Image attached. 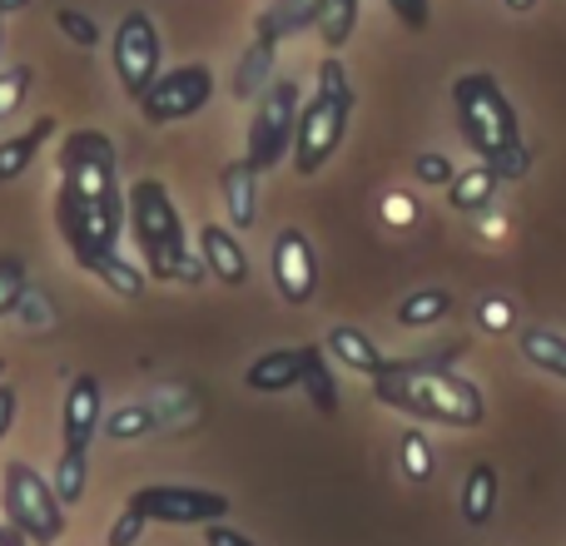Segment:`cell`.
<instances>
[{"label":"cell","mask_w":566,"mask_h":546,"mask_svg":"<svg viewBox=\"0 0 566 546\" xmlns=\"http://www.w3.org/2000/svg\"><path fill=\"white\" fill-rule=\"evenodd\" d=\"M452 115H458L462 139L482 165L497 169V179H527L532 175V149L522 145V125L512 99L488 70H472L452 85Z\"/></svg>","instance_id":"6da1fadb"},{"label":"cell","mask_w":566,"mask_h":546,"mask_svg":"<svg viewBox=\"0 0 566 546\" xmlns=\"http://www.w3.org/2000/svg\"><path fill=\"white\" fill-rule=\"evenodd\" d=\"M60 199H70L95 224V234L119 249L125 189H119L115 145H109L105 129H75V135H65V145H60Z\"/></svg>","instance_id":"7a4b0ae2"},{"label":"cell","mask_w":566,"mask_h":546,"mask_svg":"<svg viewBox=\"0 0 566 546\" xmlns=\"http://www.w3.org/2000/svg\"><path fill=\"white\" fill-rule=\"evenodd\" d=\"M378 402H388L392 412H408L418 422H442V428H478L488 418L482 388L448 368H428V363H402L392 358L388 372L373 378Z\"/></svg>","instance_id":"3957f363"},{"label":"cell","mask_w":566,"mask_h":546,"mask_svg":"<svg viewBox=\"0 0 566 546\" xmlns=\"http://www.w3.org/2000/svg\"><path fill=\"white\" fill-rule=\"evenodd\" d=\"M129 209V234H135L139 254H145L149 279L159 283H205V259L189 249L185 219H179L175 199L159 179H135L125 195Z\"/></svg>","instance_id":"277c9868"},{"label":"cell","mask_w":566,"mask_h":546,"mask_svg":"<svg viewBox=\"0 0 566 546\" xmlns=\"http://www.w3.org/2000/svg\"><path fill=\"white\" fill-rule=\"evenodd\" d=\"M348 115H353L348 70H343V60L328 55L318 65V90H313V99L303 105L298 135H293V155H289L303 179H313L333 155H338L343 135H348Z\"/></svg>","instance_id":"5b68a950"},{"label":"cell","mask_w":566,"mask_h":546,"mask_svg":"<svg viewBox=\"0 0 566 546\" xmlns=\"http://www.w3.org/2000/svg\"><path fill=\"white\" fill-rule=\"evenodd\" d=\"M0 507H6L10 527L25 532V542L55 546L60 537H65V502L55 497V487H50L30 462H6V477H0Z\"/></svg>","instance_id":"8992f818"},{"label":"cell","mask_w":566,"mask_h":546,"mask_svg":"<svg viewBox=\"0 0 566 546\" xmlns=\"http://www.w3.org/2000/svg\"><path fill=\"white\" fill-rule=\"evenodd\" d=\"M298 115H303V90L293 85L289 75H274L269 90L254 99V125H249V139H244V159L269 175L279 169L283 159L293 155V135H298Z\"/></svg>","instance_id":"52a82bcc"},{"label":"cell","mask_w":566,"mask_h":546,"mask_svg":"<svg viewBox=\"0 0 566 546\" xmlns=\"http://www.w3.org/2000/svg\"><path fill=\"white\" fill-rule=\"evenodd\" d=\"M55 224H60V234H65L75 264L85 269V273H95L99 283H109L119 298H139V293H145V279H139V269L125 264V259H119V249L105 244V239L95 234V224H90V219L80 214L70 199H60V195H55Z\"/></svg>","instance_id":"ba28073f"},{"label":"cell","mask_w":566,"mask_h":546,"mask_svg":"<svg viewBox=\"0 0 566 546\" xmlns=\"http://www.w3.org/2000/svg\"><path fill=\"white\" fill-rule=\"evenodd\" d=\"M129 507L145 522H165V527H209V522L229 517V497L209 487H189V482H155L129 497Z\"/></svg>","instance_id":"9c48e42d"},{"label":"cell","mask_w":566,"mask_h":546,"mask_svg":"<svg viewBox=\"0 0 566 546\" xmlns=\"http://www.w3.org/2000/svg\"><path fill=\"white\" fill-rule=\"evenodd\" d=\"M214 99V70L209 65H179V70H165L145 95L135 99L145 125H179V119H195L199 109Z\"/></svg>","instance_id":"30bf717a"},{"label":"cell","mask_w":566,"mask_h":546,"mask_svg":"<svg viewBox=\"0 0 566 546\" xmlns=\"http://www.w3.org/2000/svg\"><path fill=\"white\" fill-rule=\"evenodd\" d=\"M109 55H115V75H119V85H125V95L139 99L159 80V30H155V20H149L145 10H129L115 30Z\"/></svg>","instance_id":"8fae6325"},{"label":"cell","mask_w":566,"mask_h":546,"mask_svg":"<svg viewBox=\"0 0 566 546\" xmlns=\"http://www.w3.org/2000/svg\"><path fill=\"white\" fill-rule=\"evenodd\" d=\"M269 269H274V288L283 303H308L313 288H318V259H313V244L303 229H279L274 239V259H269Z\"/></svg>","instance_id":"7c38bea8"},{"label":"cell","mask_w":566,"mask_h":546,"mask_svg":"<svg viewBox=\"0 0 566 546\" xmlns=\"http://www.w3.org/2000/svg\"><path fill=\"white\" fill-rule=\"evenodd\" d=\"M105 422V392L95 372H75L65 388V448H90Z\"/></svg>","instance_id":"4fadbf2b"},{"label":"cell","mask_w":566,"mask_h":546,"mask_svg":"<svg viewBox=\"0 0 566 546\" xmlns=\"http://www.w3.org/2000/svg\"><path fill=\"white\" fill-rule=\"evenodd\" d=\"M199 259H205V269L214 273L224 288H244L249 283V254H244L234 229H224V224L199 229Z\"/></svg>","instance_id":"5bb4252c"},{"label":"cell","mask_w":566,"mask_h":546,"mask_svg":"<svg viewBox=\"0 0 566 546\" xmlns=\"http://www.w3.org/2000/svg\"><path fill=\"white\" fill-rule=\"evenodd\" d=\"M323 348H328L333 363H343V368L363 372V378H378V372H388V363H392V358H382L378 343H373L363 328H353V323H338V328H328Z\"/></svg>","instance_id":"9a60e30c"},{"label":"cell","mask_w":566,"mask_h":546,"mask_svg":"<svg viewBox=\"0 0 566 546\" xmlns=\"http://www.w3.org/2000/svg\"><path fill=\"white\" fill-rule=\"evenodd\" d=\"M219 189H224L229 224L254 229V219H259V169L249 165V159H234V165H224V175H219Z\"/></svg>","instance_id":"2e32d148"},{"label":"cell","mask_w":566,"mask_h":546,"mask_svg":"<svg viewBox=\"0 0 566 546\" xmlns=\"http://www.w3.org/2000/svg\"><path fill=\"white\" fill-rule=\"evenodd\" d=\"M298 378H303V353L298 348H274L259 363H249L244 388L249 392H289V388H298Z\"/></svg>","instance_id":"e0dca14e"},{"label":"cell","mask_w":566,"mask_h":546,"mask_svg":"<svg viewBox=\"0 0 566 546\" xmlns=\"http://www.w3.org/2000/svg\"><path fill=\"white\" fill-rule=\"evenodd\" d=\"M274 60H279L274 55V40H254V45L244 50V60L234 65V85H229L239 105H244V99L254 105V99L269 90V80H274Z\"/></svg>","instance_id":"ac0fdd59"},{"label":"cell","mask_w":566,"mask_h":546,"mask_svg":"<svg viewBox=\"0 0 566 546\" xmlns=\"http://www.w3.org/2000/svg\"><path fill=\"white\" fill-rule=\"evenodd\" d=\"M55 135V119L40 115L30 129H20V135H6V145H0V185L6 179H20L30 165H35V149L45 145V139Z\"/></svg>","instance_id":"d6986e66"},{"label":"cell","mask_w":566,"mask_h":546,"mask_svg":"<svg viewBox=\"0 0 566 546\" xmlns=\"http://www.w3.org/2000/svg\"><path fill=\"white\" fill-rule=\"evenodd\" d=\"M497 185H502V179H497V169H492V165H472V169H462V175H452L448 204L462 209V214H478V209L492 204Z\"/></svg>","instance_id":"ffe728a7"},{"label":"cell","mask_w":566,"mask_h":546,"mask_svg":"<svg viewBox=\"0 0 566 546\" xmlns=\"http://www.w3.org/2000/svg\"><path fill=\"white\" fill-rule=\"evenodd\" d=\"M492 512H497V468L478 462L462 482V517H468V527H488Z\"/></svg>","instance_id":"44dd1931"},{"label":"cell","mask_w":566,"mask_h":546,"mask_svg":"<svg viewBox=\"0 0 566 546\" xmlns=\"http://www.w3.org/2000/svg\"><path fill=\"white\" fill-rule=\"evenodd\" d=\"M303 392H308V402L323 412V418H333L338 412V382H333V372H328V363H323V348L318 343H303Z\"/></svg>","instance_id":"7402d4cb"},{"label":"cell","mask_w":566,"mask_h":546,"mask_svg":"<svg viewBox=\"0 0 566 546\" xmlns=\"http://www.w3.org/2000/svg\"><path fill=\"white\" fill-rule=\"evenodd\" d=\"M50 487L65 507H80L85 502V487H90V448H60V462L50 472Z\"/></svg>","instance_id":"603a6c76"},{"label":"cell","mask_w":566,"mask_h":546,"mask_svg":"<svg viewBox=\"0 0 566 546\" xmlns=\"http://www.w3.org/2000/svg\"><path fill=\"white\" fill-rule=\"evenodd\" d=\"M318 20V0H274V6L259 15V40H274L279 35H293V30L313 25Z\"/></svg>","instance_id":"cb8c5ba5"},{"label":"cell","mask_w":566,"mask_h":546,"mask_svg":"<svg viewBox=\"0 0 566 546\" xmlns=\"http://www.w3.org/2000/svg\"><path fill=\"white\" fill-rule=\"evenodd\" d=\"M517 343H522V358L537 363L542 372H552V378L566 382V338H562V333L537 328V323H532V328H522Z\"/></svg>","instance_id":"d4e9b609"},{"label":"cell","mask_w":566,"mask_h":546,"mask_svg":"<svg viewBox=\"0 0 566 546\" xmlns=\"http://www.w3.org/2000/svg\"><path fill=\"white\" fill-rule=\"evenodd\" d=\"M318 35H323V50H343L358 30V0H318Z\"/></svg>","instance_id":"484cf974"},{"label":"cell","mask_w":566,"mask_h":546,"mask_svg":"<svg viewBox=\"0 0 566 546\" xmlns=\"http://www.w3.org/2000/svg\"><path fill=\"white\" fill-rule=\"evenodd\" d=\"M452 308V293L448 288H412L408 298L398 303V323L402 328H428V323H442Z\"/></svg>","instance_id":"4316f807"},{"label":"cell","mask_w":566,"mask_h":546,"mask_svg":"<svg viewBox=\"0 0 566 546\" xmlns=\"http://www.w3.org/2000/svg\"><path fill=\"white\" fill-rule=\"evenodd\" d=\"M155 408H145V402H125V408H115L105 422H99V432H105L109 442H139L155 432Z\"/></svg>","instance_id":"83f0119b"},{"label":"cell","mask_w":566,"mask_h":546,"mask_svg":"<svg viewBox=\"0 0 566 546\" xmlns=\"http://www.w3.org/2000/svg\"><path fill=\"white\" fill-rule=\"evenodd\" d=\"M30 80H35V70H30V65H10V70H0V119H10L20 105H25Z\"/></svg>","instance_id":"f1b7e54d"},{"label":"cell","mask_w":566,"mask_h":546,"mask_svg":"<svg viewBox=\"0 0 566 546\" xmlns=\"http://www.w3.org/2000/svg\"><path fill=\"white\" fill-rule=\"evenodd\" d=\"M25 298V259L20 254H0V318Z\"/></svg>","instance_id":"f546056e"},{"label":"cell","mask_w":566,"mask_h":546,"mask_svg":"<svg viewBox=\"0 0 566 546\" xmlns=\"http://www.w3.org/2000/svg\"><path fill=\"white\" fill-rule=\"evenodd\" d=\"M55 25H60V35H65L70 45H80V50H95V45H99V25H95L90 15H80V10L60 6V10H55Z\"/></svg>","instance_id":"4dcf8cb0"},{"label":"cell","mask_w":566,"mask_h":546,"mask_svg":"<svg viewBox=\"0 0 566 546\" xmlns=\"http://www.w3.org/2000/svg\"><path fill=\"white\" fill-rule=\"evenodd\" d=\"M412 175H418L422 185L442 189V185H452V175H458V169H452L448 155H418V159H412Z\"/></svg>","instance_id":"1f68e13d"},{"label":"cell","mask_w":566,"mask_h":546,"mask_svg":"<svg viewBox=\"0 0 566 546\" xmlns=\"http://www.w3.org/2000/svg\"><path fill=\"white\" fill-rule=\"evenodd\" d=\"M388 6L402 20V30H428V15H432L428 0H388Z\"/></svg>","instance_id":"d6a6232c"},{"label":"cell","mask_w":566,"mask_h":546,"mask_svg":"<svg viewBox=\"0 0 566 546\" xmlns=\"http://www.w3.org/2000/svg\"><path fill=\"white\" fill-rule=\"evenodd\" d=\"M139 532H145V517H139L135 507H125V517L109 527V546H135L139 542Z\"/></svg>","instance_id":"836d02e7"},{"label":"cell","mask_w":566,"mask_h":546,"mask_svg":"<svg viewBox=\"0 0 566 546\" xmlns=\"http://www.w3.org/2000/svg\"><path fill=\"white\" fill-rule=\"evenodd\" d=\"M15 412H20V398L10 382H0V442L10 438V428H15Z\"/></svg>","instance_id":"e575fe53"},{"label":"cell","mask_w":566,"mask_h":546,"mask_svg":"<svg viewBox=\"0 0 566 546\" xmlns=\"http://www.w3.org/2000/svg\"><path fill=\"white\" fill-rule=\"evenodd\" d=\"M205 542H209V546H254V542L244 537V532L224 527V522H209V527H205Z\"/></svg>","instance_id":"d590c367"},{"label":"cell","mask_w":566,"mask_h":546,"mask_svg":"<svg viewBox=\"0 0 566 546\" xmlns=\"http://www.w3.org/2000/svg\"><path fill=\"white\" fill-rule=\"evenodd\" d=\"M402 452H408V472H412V477H428V442H422V438H402Z\"/></svg>","instance_id":"8d00e7d4"},{"label":"cell","mask_w":566,"mask_h":546,"mask_svg":"<svg viewBox=\"0 0 566 546\" xmlns=\"http://www.w3.org/2000/svg\"><path fill=\"white\" fill-rule=\"evenodd\" d=\"M482 318H488V328H492V333H502V328L512 323V308L497 298V303H488V308H482Z\"/></svg>","instance_id":"74e56055"},{"label":"cell","mask_w":566,"mask_h":546,"mask_svg":"<svg viewBox=\"0 0 566 546\" xmlns=\"http://www.w3.org/2000/svg\"><path fill=\"white\" fill-rule=\"evenodd\" d=\"M0 546H30V542H25V532H20V527L0 522Z\"/></svg>","instance_id":"f35d334b"},{"label":"cell","mask_w":566,"mask_h":546,"mask_svg":"<svg viewBox=\"0 0 566 546\" xmlns=\"http://www.w3.org/2000/svg\"><path fill=\"white\" fill-rule=\"evenodd\" d=\"M30 0H0V15H10V10H25Z\"/></svg>","instance_id":"ab89813d"},{"label":"cell","mask_w":566,"mask_h":546,"mask_svg":"<svg viewBox=\"0 0 566 546\" xmlns=\"http://www.w3.org/2000/svg\"><path fill=\"white\" fill-rule=\"evenodd\" d=\"M507 6H512V10H532V6H537V0H507Z\"/></svg>","instance_id":"60d3db41"},{"label":"cell","mask_w":566,"mask_h":546,"mask_svg":"<svg viewBox=\"0 0 566 546\" xmlns=\"http://www.w3.org/2000/svg\"><path fill=\"white\" fill-rule=\"evenodd\" d=\"M0 45H6V20H0Z\"/></svg>","instance_id":"b9f144b4"},{"label":"cell","mask_w":566,"mask_h":546,"mask_svg":"<svg viewBox=\"0 0 566 546\" xmlns=\"http://www.w3.org/2000/svg\"><path fill=\"white\" fill-rule=\"evenodd\" d=\"M0 372H6V363H0Z\"/></svg>","instance_id":"7bdbcfd3"}]
</instances>
